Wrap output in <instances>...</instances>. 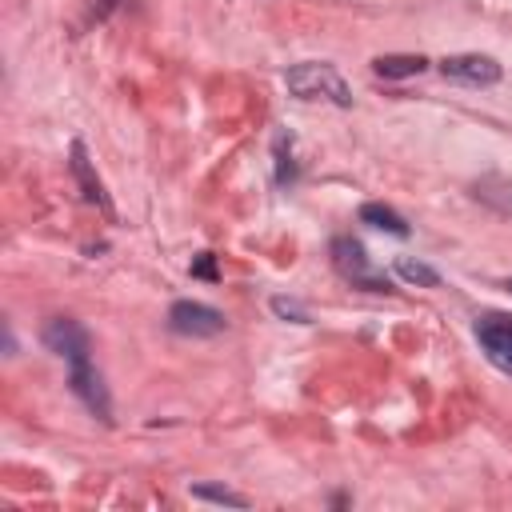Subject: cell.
Here are the masks:
<instances>
[{
    "label": "cell",
    "instance_id": "obj_10",
    "mask_svg": "<svg viewBox=\"0 0 512 512\" xmlns=\"http://www.w3.org/2000/svg\"><path fill=\"white\" fill-rule=\"evenodd\" d=\"M372 68L384 80H404V76H420L428 68V60L424 56H376Z\"/></svg>",
    "mask_w": 512,
    "mask_h": 512
},
{
    "label": "cell",
    "instance_id": "obj_8",
    "mask_svg": "<svg viewBox=\"0 0 512 512\" xmlns=\"http://www.w3.org/2000/svg\"><path fill=\"white\" fill-rule=\"evenodd\" d=\"M72 176L80 180L84 200H92L104 216H112V204H108V196H104V184H100V176L92 172V164H88V156H84V144H80V140L72 144Z\"/></svg>",
    "mask_w": 512,
    "mask_h": 512
},
{
    "label": "cell",
    "instance_id": "obj_12",
    "mask_svg": "<svg viewBox=\"0 0 512 512\" xmlns=\"http://www.w3.org/2000/svg\"><path fill=\"white\" fill-rule=\"evenodd\" d=\"M196 500H216V504H232V508H248V496L232 492V488H216V484H196L192 488Z\"/></svg>",
    "mask_w": 512,
    "mask_h": 512
},
{
    "label": "cell",
    "instance_id": "obj_7",
    "mask_svg": "<svg viewBox=\"0 0 512 512\" xmlns=\"http://www.w3.org/2000/svg\"><path fill=\"white\" fill-rule=\"evenodd\" d=\"M68 368H72L68 384H72V392L88 404V412H96L100 420H112V400H108V388H104L100 372L92 368V360H80V364H68Z\"/></svg>",
    "mask_w": 512,
    "mask_h": 512
},
{
    "label": "cell",
    "instance_id": "obj_13",
    "mask_svg": "<svg viewBox=\"0 0 512 512\" xmlns=\"http://www.w3.org/2000/svg\"><path fill=\"white\" fill-rule=\"evenodd\" d=\"M272 312L284 316V320H292V324H308L304 304H296V300H288V296H272Z\"/></svg>",
    "mask_w": 512,
    "mask_h": 512
},
{
    "label": "cell",
    "instance_id": "obj_2",
    "mask_svg": "<svg viewBox=\"0 0 512 512\" xmlns=\"http://www.w3.org/2000/svg\"><path fill=\"white\" fill-rule=\"evenodd\" d=\"M332 264H336V272H340L344 280H352L356 288H368V292H392L388 272L372 268L364 244L352 240V236H336V240H332Z\"/></svg>",
    "mask_w": 512,
    "mask_h": 512
},
{
    "label": "cell",
    "instance_id": "obj_15",
    "mask_svg": "<svg viewBox=\"0 0 512 512\" xmlns=\"http://www.w3.org/2000/svg\"><path fill=\"white\" fill-rule=\"evenodd\" d=\"M504 288H508V292H512V280H504Z\"/></svg>",
    "mask_w": 512,
    "mask_h": 512
},
{
    "label": "cell",
    "instance_id": "obj_9",
    "mask_svg": "<svg viewBox=\"0 0 512 512\" xmlns=\"http://www.w3.org/2000/svg\"><path fill=\"white\" fill-rule=\"evenodd\" d=\"M360 224H368V228H380V232H392V236H408V220H404L396 208H388V204H376V200L360 204Z\"/></svg>",
    "mask_w": 512,
    "mask_h": 512
},
{
    "label": "cell",
    "instance_id": "obj_3",
    "mask_svg": "<svg viewBox=\"0 0 512 512\" xmlns=\"http://www.w3.org/2000/svg\"><path fill=\"white\" fill-rule=\"evenodd\" d=\"M224 316L208 304H196V300H176L168 308V328L180 332V336H220L224 332Z\"/></svg>",
    "mask_w": 512,
    "mask_h": 512
},
{
    "label": "cell",
    "instance_id": "obj_14",
    "mask_svg": "<svg viewBox=\"0 0 512 512\" xmlns=\"http://www.w3.org/2000/svg\"><path fill=\"white\" fill-rule=\"evenodd\" d=\"M192 276H204V280H216V256L204 252L196 264H192Z\"/></svg>",
    "mask_w": 512,
    "mask_h": 512
},
{
    "label": "cell",
    "instance_id": "obj_6",
    "mask_svg": "<svg viewBox=\"0 0 512 512\" xmlns=\"http://www.w3.org/2000/svg\"><path fill=\"white\" fill-rule=\"evenodd\" d=\"M476 340L484 348V356L512 376V320L508 316H484L476 320Z\"/></svg>",
    "mask_w": 512,
    "mask_h": 512
},
{
    "label": "cell",
    "instance_id": "obj_11",
    "mask_svg": "<svg viewBox=\"0 0 512 512\" xmlns=\"http://www.w3.org/2000/svg\"><path fill=\"white\" fill-rule=\"evenodd\" d=\"M396 276L408 280V284H420V288H436L440 284V272L420 264V260H396Z\"/></svg>",
    "mask_w": 512,
    "mask_h": 512
},
{
    "label": "cell",
    "instance_id": "obj_5",
    "mask_svg": "<svg viewBox=\"0 0 512 512\" xmlns=\"http://www.w3.org/2000/svg\"><path fill=\"white\" fill-rule=\"evenodd\" d=\"M440 72L448 80H460V84H472V88H488L500 80V64L492 56H480V52H460V56H444L440 60Z\"/></svg>",
    "mask_w": 512,
    "mask_h": 512
},
{
    "label": "cell",
    "instance_id": "obj_4",
    "mask_svg": "<svg viewBox=\"0 0 512 512\" xmlns=\"http://www.w3.org/2000/svg\"><path fill=\"white\" fill-rule=\"evenodd\" d=\"M40 340H44V348H48V352H56V356H60V360H68V364H80V360H88V352H92L88 332H84L76 320H68V316L48 320V324H44V332H40Z\"/></svg>",
    "mask_w": 512,
    "mask_h": 512
},
{
    "label": "cell",
    "instance_id": "obj_1",
    "mask_svg": "<svg viewBox=\"0 0 512 512\" xmlns=\"http://www.w3.org/2000/svg\"><path fill=\"white\" fill-rule=\"evenodd\" d=\"M284 84H288V92H292L296 100H332V104H340V108L352 104V88L344 84V76H340L332 64H316V60L296 64V68H288Z\"/></svg>",
    "mask_w": 512,
    "mask_h": 512
}]
</instances>
